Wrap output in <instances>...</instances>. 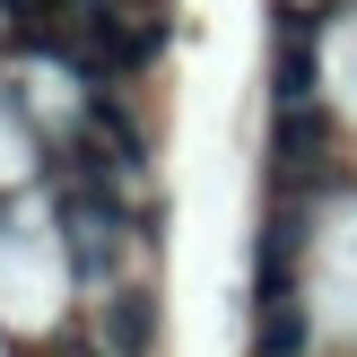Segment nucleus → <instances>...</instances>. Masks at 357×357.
I'll list each match as a JSON object with an SVG mask.
<instances>
[{"label":"nucleus","mask_w":357,"mask_h":357,"mask_svg":"<svg viewBox=\"0 0 357 357\" xmlns=\"http://www.w3.org/2000/svg\"><path fill=\"white\" fill-rule=\"evenodd\" d=\"M314 87H323V61H314V44H305V35H288V44H279V70H271L279 114H314Z\"/></svg>","instance_id":"f03ea898"},{"label":"nucleus","mask_w":357,"mask_h":357,"mask_svg":"<svg viewBox=\"0 0 357 357\" xmlns=\"http://www.w3.org/2000/svg\"><path fill=\"white\" fill-rule=\"evenodd\" d=\"M261 357H305V314L288 296H271V314H261Z\"/></svg>","instance_id":"20e7f679"},{"label":"nucleus","mask_w":357,"mask_h":357,"mask_svg":"<svg viewBox=\"0 0 357 357\" xmlns=\"http://www.w3.org/2000/svg\"><path fill=\"white\" fill-rule=\"evenodd\" d=\"M105 340H114V357H149V296H114L105 305Z\"/></svg>","instance_id":"7ed1b4c3"},{"label":"nucleus","mask_w":357,"mask_h":357,"mask_svg":"<svg viewBox=\"0 0 357 357\" xmlns=\"http://www.w3.org/2000/svg\"><path fill=\"white\" fill-rule=\"evenodd\" d=\"M70 261H79V279L114 261V209H96V192H70Z\"/></svg>","instance_id":"f257e3e1"}]
</instances>
